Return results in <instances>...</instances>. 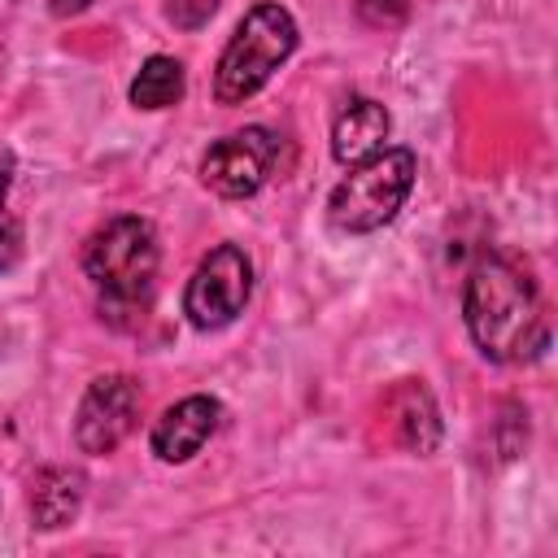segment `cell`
I'll return each instance as SVG.
<instances>
[{"label": "cell", "mask_w": 558, "mask_h": 558, "mask_svg": "<svg viewBox=\"0 0 558 558\" xmlns=\"http://www.w3.org/2000/svg\"><path fill=\"white\" fill-rule=\"evenodd\" d=\"M222 0H166V17L183 31H201L214 13H218Z\"/></svg>", "instance_id": "cell-15"}, {"label": "cell", "mask_w": 558, "mask_h": 558, "mask_svg": "<svg viewBox=\"0 0 558 558\" xmlns=\"http://www.w3.org/2000/svg\"><path fill=\"white\" fill-rule=\"evenodd\" d=\"M353 9H357V17H362L366 26H384V31H392V26L405 22L410 0H353Z\"/></svg>", "instance_id": "cell-14"}, {"label": "cell", "mask_w": 558, "mask_h": 558, "mask_svg": "<svg viewBox=\"0 0 558 558\" xmlns=\"http://www.w3.org/2000/svg\"><path fill=\"white\" fill-rule=\"evenodd\" d=\"M296 39H301L296 17L283 4H275V0L253 4L235 22L227 48L218 52V65H214V100L218 105H244V100H253L275 78V70L296 52Z\"/></svg>", "instance_id": "cell-3"}, {"label": "cell", "mask_w": 558, "mask_h": 558, "mask_svg": "<svg viewBox=\"0 0 558 558\" xmlns=\"http://www.w3.org/2000/svg\"><path fill=\"white\" fill-rule=\"evenodd\" d=\"M157 231L140 214H118L83 244V275L100 292V310H144L157 279Z\"/></svg>", "instance_id": "cell-2"}, {"label": "cell", "mask_w": 558, "mask_h": 558, "mask_svg": "<svg viewBox=\"0 0 558 558\" xmlns=\"http://www.w3.org/2000/svg\"><path fill=\"white\" fill-rule=\"evenodd\" d=\"M140 410H144V388L140 379L113 371V375H100L87 384L78 410H74V445L92 458L100 453H113L140 423Z\"/></svg>", "instance_id": "cell-7"}, {"label": "cell", "mask_w": 558, "mask_h": 558, "mask_svg": "<svg viewBox=\"0 0 558 558\" xmlns=\"http://www.w3.org/2000/svg\"><path fill=\"white\" fill-rule=\"evenodd\" d=\"M218 423H222L218 397L196 392V397H183V401H174L157 414V423L148 432V445L161 462H187L205 449V440L218 432Z\"/></svg>", "instance_id": "cell-9"}, {"label": "cell", "mask_w": 558, "mask_h": 558, "mask_svg": "<svg viewBox=\"0 0 558 558\" xmlns=\"http://www.w3.org/2000/svg\"><path fill=\"white\" fill-rule=\"evenodd\" d=\"M414 174H418V161L410 148H384L349 166V174L327 196V222L344 235H371L388 227L401 214L414 187Z\"/></svg>", "instance_id": "cell-4"}, {"label": "cell", "mask_w": 558, "mask_h": 558, "mask_svg": "<svg viewBox=\"0 0 558 558\" xmlns=\"http://www.w3.org/2000/svg\"><path fill=\"white\" fill-rule=\"evenodd\" d=\"M253 296V262L240 244H214L183 288V314L196 331H218L244 314Z\"/></svg>", "instance_id": "cell-5"}, {"label": "cell", "mask_w": 558, "mask_h": 558, "mask_svg": "<svg viewBox=\"0 0 558 558\" xmlns=\"http://www.w3.org/2000/svg\"><path fill=\"white\" fill-rule=\"evenodd\" d=\"M388 131H392L388 109L379 100H371V96H353L331 122V157L349 170V166L384 153L388 148Z\"/></svg>", "instance_id": "cell-10"}, {"label": "cell", "mask_w": 558, "mask_h": 558, "mask_svg": "<svg viewBox=\"0 0 558 558\" xmlns=\"http://www.w3.org/2000/svg\"><path fill=\"white\" fill-rule=\"evenodd\" d=\"M462 323L488 362H536L549 349V318L536 279L510 257H480L462 283Z\"/></svg>", "instance_id": "cell-1"}, {"label": "cell", "mask_w": 558, "mask_h": 558, "mask_svg": "<svg viewBox=\"0 0 558 558\" xmlns=\"http://www.w3.org/2000/svg\"><path fill=\"white\" fill-rule=\"evenodd\" d=\"M379 418H384L388 440L401 445L405 453L427 458L440 445V410H436V397L427 392L423 379H397L384 392Z\"/></svg>", "instance_id": "cell-8"}, {"label": "cell", "mask_w": 558, "mask_h": 558, "mask_svg": "<svg viewBox=\"0 0 558 558\" xmlns=\"http://www.w3.org/2000/svg\"><path fill=\"white\" fill-rule=\"evenodd\" d=\"M279 161V135L270 126H244L214 140L201 157V183L222 201H244L262 192Z\"/></svg>", "instance_id": "cell-6"}, {"label": "cell", "mask_w": 558, "mask_h": 558, "mask_svg": "<svg viewBox=\"0 0 558 558\" xmlns=\"http://www.w3.org/2000/svg\"><path fill=\"white\" fill-rule=\"evenodd\" d=\"M83 497H87V475L78 466H65V462L39 466L35 480H31V519H35V527L57 532V527L74 523L78 510H83Z\"/></svg>", "instance_id": "cell-11"}, {"label": "cell", "mask_w": 558, "mask_h": 558, "mask_svg": "<svg viewBox=\"0 0 558 558\" xmlns=\"http://www.w3.org/2000/svg\"><path fill=\"white\" fill-rule=\"evenodd\" d=\"M183 87H187L183 61L157 52V57H148V61L140 65V74L131 78V92H126V96H131L135 109H170V105L183 100Z\"/></svg>", "instance_id": "cell-12"}, {"label": "cell", "mask_w": 558, "mask_h": 558, "mask_svg": "<svg viewBox=\"0 0 558 558\" xmlns=\"http://www.w3.org/2000/svg\"><path fill=\"white\" fill-rule=\"evenodd\" d=\"M9 187H13V174H9V166H0V275L17 266L22 240H26L22 218H17V209L9 205Z\"/></svg>", "instance_id": "cell-13"}, {"label": "cell", "mask_w": 558, "mask_h": 558, "mask_svg": "<svg viewBox=\"0 0 558 558\" xmlns=\"http://www.w3.org/2000/svg\"><path fill=\"white\" fill-rule=\"evenodd\" d=\"M96 0H48V9H52V17H78L83 9H92Z\"/></svg>", "instance_id": "cell-16"}]
</instances>
